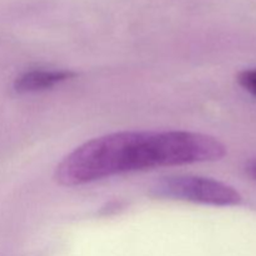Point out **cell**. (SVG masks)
Segmentation results:
<instances>
[{
  "label": "cell",
  "mask_w": 256,
  "mask_h": 256,
  "mask_svg": "<svg viewBox=\"0 0 256 256\" xmlns=\"http://www.w3.org/2000/svg\"><path fill=\"white\" fill-rule=\"evenodd\" d=\"M226 146L192 132H122L95 138L60 162L55 180L78 186L125 172L220 160Z\"/></svg>",
  "instance_id": "1"
},
{
  "label": "cell",
  "mask_w": 256,
  "mask_h": 256,
  "mask_svg": "<svg viewBox=\"0 0 256 256\" xmlns=\"http://www.w3.org/2000/svg\"><path fill=\"white\" fill-rule=\"evenodd\" d=\"M150 192L156 198L214 206H235L242 200V195L230 185L194 175L162 178L152 185Z\"/></svg>",
  "instance_id": "2"
},
{
  "label": "cell",
  "mask_w": 256,
  "mask_h": 256,
  "mask_svg": "<svg viewBox=\"0 0 256 256\" xmlns=\"http://www.w3.org/2000/svg\"><path fill=\"white\" fill-rule=\"evenodd\" d=\"M75 75L69 70H29L16 78L14 89L20 94L49 89Z\"/></svg>",
  "instance_id": "3"
},
{
  "label": "cell",
  "mask_w": 256,
  "mask_h": 256,
  "mask_svg": "<svg viewBox=\"0 0 256 256\" xmlns=\"http://www.w3.org/2000/svg\"><path fill=\"white\" fill-rule=\"evenodd\" d=\"M238 82L242 88H244L249 94L256 98V68L242 70L238 74Z\"/></svg>",
  "instance_id": "4"
},
{
  "label": "cell",
  "mask_w": 256,
  "mask_h": 256,
  "mask_svg": "<svg viewBox=\"0 0 256 256\" xmlns=\"http://www.w3.org/2000/svg\"><path fill=\"white\" fill-rule=\"evenodd\" d=\"M246 172L252 180L256 182V159L250 160L249 162L246 164Z\"/></svg>",
  "instance_id": "5"
}]
</instances>
